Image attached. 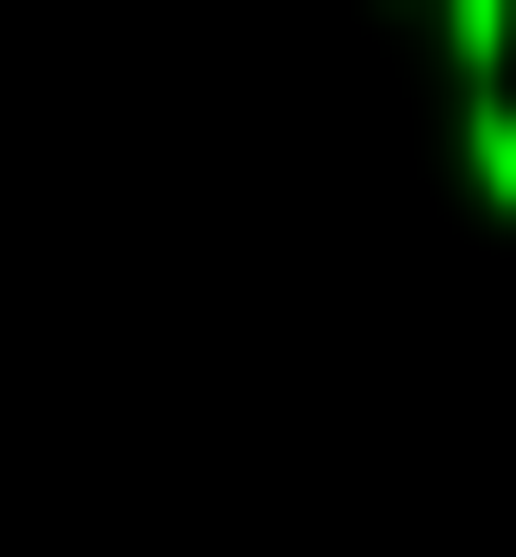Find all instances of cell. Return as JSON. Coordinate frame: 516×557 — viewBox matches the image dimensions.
<instances>
[{
	"label": "cell",
	"instance_id": "6da1fadb",
	"mask_svg": "<svg viewBox=\"0 0 516 557\" xmlns=\"http://www.w3.org/2000/svg\"><path fill=\"white\" fill-rule=\"evenodd\" d=\"M457 180H477V220L516 239V81H457Z\"/></svg>",
	"mask_w": 516,
	"mask_h": 557
},
{
	"label": "cell",
	"instance_id": "7a4b0ae2",
	"mask_svg": "<svg viewBox=\"0 0 516 557\" xmlns=\"http://www.w3.org/2000/svg\"><path fill=\"white\" fill-rule=\"evenodd\" d=\"M437 60L457 81H516V0H437Z\"/></svg>",
	"mask_w": 516,
	"mask_h": 557
}]
</instances>
